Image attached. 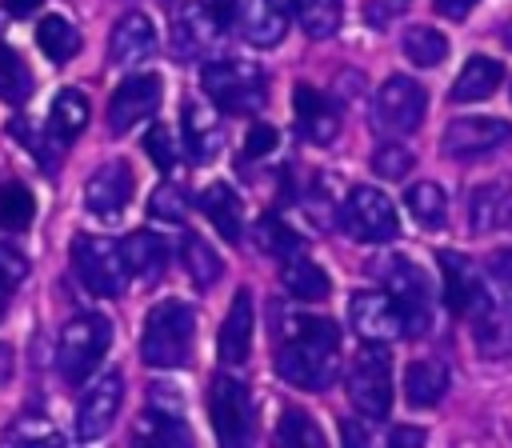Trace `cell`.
I'll return each mask as SVG.
<instances>
[{
    "label": "cell",
    "mask_w": 512,
    "mask_h": 448,
    "mask_svg": "<svg viewBox=\"0 0 512 448\" xmlns=\"http://www.w3.org/2000/svg\"><path fill=\"white\" fill-rule=\"evenodd\" d=\"M132 188H136L132 168H128L124 160H108V164H100V168L88 176V184H84V204H88V212H96V216H120V212L128 208V200H132Z\"/></svg>",
    "instance_id": "16"
},
{
    "label": "cell",
    "mask_w": 512,
    "mask_h": 448,
    "mask_svg": "<svg viewBox=\"0 0 512 448\" xmlns=\"http://www.w3.org/2000/svg\"><path fill=\"white\" fill-rule=\"evenodd\" d=\"M488 276H492V284L512 300V248H496V252L488 256Z\"/></svg>",
    "instance_id": "47"
},
{
    "label": "cell",
    "mask_w": 512,
    "mask_h": 448,
    "mask_svg": "<svg viewBox=\"0 0 512 448\" xmlns=\"http://www.w3.org/2000/svg\"><path fill=\"white\" fill-rule=\"evenodd\" d=\"M32 96V72L20 60L16 48L0 44V100L4 104H24Z\"/></svg>",
    "instance_id": "35"
},
{
    "label": "cell",
    "mask_w": 512,
    "mask_h": 448,
    "mask_svg": "<svg viewBox=\"0 0 512 448\" xmlns=\"http://www.w3.org/2000/svg\"><path fill=\"white\" fill-rule=\"evenodd\" d=\"M348 320L364 340H380V344H388V340L408 332L404 308L396 304L392 292H356L348 300Z\"/></svg>",
    "instance_id": "13"
},
{
    "label": "cell",
    "mask_w": 512,
    "mask_h": 448,
    "mask_svg": "<svg viewBox=\"0 0 512 448\" xmlns=\"http://www.w3.org/2000/svg\"><path fill=\"white\" fill-rule=\"evenodd\" d=\"M500 208H504V188H500V184H480V188L472 192V204H468V224H472V232L496 228Z\"/></svg>",
    "instance_id": "39"
},
{
    "label": "cell",
    "mask_w": 512,
    "mask_h": 448,
    "mask_svg": "<svg viewBox=\"0 0 512 448\" xmlns=\"http://www.w3.org/2000/svg\"><path fill=\"white\" fill-rule=\"evenodd\" d=\"M428 112V92L408 80V76H392L380 84L376 100H372V124L384 132V136H408L420 128Z\"/></svg>",
    "instance_id": "9"
},
{
    "label": "cell",
    "mask_w": 512,
    "mask_h": 448,
    "mask_svg": "<svg viewBox=\"0 0 512 448\" xmlns=\"http://www.w3.org/2000/svg\"><path fill=\"white\" fill-rule=\"evenodd\" d=\"M236 24L248 44L272 48L288 32V4L284 0H236Z\"/></svg>",
    "instance_id": "17"
},
{
    "label": "cell",
    "mask_w": 512,
    "mask_h": 448,
    "mask_svg": "<svg viewBox=\"0 0 512 448\" xmlns=\"http://www.w3.org/2000/svg\"><path fill=\"white\" fill-rule=\"evenodd\" d=\"M24 276H28L24 252L12 248V244H0V280H4L8 288H16V284H24Z\"/></svg>",
    "instance_id": "45"
},
{
    "label": "cell",
    "mask_w": 512,
    "mask_h": 448,
    "mask_svg": "<svg viewBox=\"0 0 512 448\" xmlns=\"http://www.w3.org/2000/svg\"><path fill=\"white\" fill-rule=\"evenodd\" d=\"M208 416L224 444H244L252 436V420H256L248 388L232 376H216L208 388Z\"/></svg>",
    "instance_id": "10"
},
{
    "label": "cell",
    "mask_w": 512,
    "mask_h": 448,
    "mask_svg": "<svg viewBox=\"0 0 512 448\" xmlns=\"http://www.w3.org/2000/svg\"><path fill=\"white\" fill-rule=\"evenodd\" d=\"M156 52V28L144 12H128L116 20L112 28V40H108V60L116 68H128V64H140Z\"/></svg>",
    "instance_id": "18"
},
{
    "label": "cell",
    "mask_w": 512,
    "mask_h": 448,
    "mask_svg": "<svg viewBox=\"0 0 512 448\" xmlns=\"http://www.w3.org/2000/svg\"><path fill=\"white\" fill-rule=\"evenodd\" d=\"M204 4V12L220 24V28H228L232 20H236V0H200Z\"/></svg>",
    "instance_id": "49"
},
{
    "label": "cell",
    "mask_w": 512,
    "mask_h": 448,
    "mask_svg": "<svg viewBox=\"0 0 512 448\" xmlns=\"http://www.w3.org/2000/svg\"><path fill=\"white\" fill-rule=\"evenodd\" d=\"M504 80V64L492 56H468V64L460 68V76L452 80L448 100L452 104H472V100H488Z\"/></svg>",
    "instance_id": "23"
},
{
    "label": "cell",
    "mask_w": 512,
    "mask_h": 448,
    "mask_svg": "<svg viewBox=\"0 0 512 448\" xmlns=\"http://www.w3.org/2000/svg\"><path fill=\"white\" fill-rule=\"evenodd\" d=\"M148 212L152 216H160V220H172V224H180L184 220V196L176 192V188H156L152 192V200H148Z\"/></svg>",
    "instance_id": "44"
},
{
    "label": "cell",
    "mask_w": 512,
    "mask_h": 448,
    "mask_svg": "<svg viewBox=\"0 0 512 448\" xmlns=\"http://www.w3.org/2000/svg\"><path fill=\"white\" fill-rule=\"evenodd\" d=\"M276 372L304 392H324L340 372V332L324 316H288Z\"/></svg>",
    "instance_id": "1"
},
{
    "label": "cell",
    "mask_w": 512,
    "mask_h": 448,
    "mask_svg": "<svg viewBox=\"0 0 512 448\" xmlns=\"http://www.w3.org/2000/svg\"><path fill=\"white\" fill-rule=\"evenodd\" d=\"M436 260H440V272H444V300H448V308L456 316H468V320L484 316L492 308V296H488V288L480 280V268L468 256L448 252V248L436 252Z\"/></svg>",
    "instance_id": "11"
},
{
    "label": "cell",
    "mask_w": 512,
    "mask_h": 448,
    "mask_svg": "<svg viewBox=\"0 0 512 448\" xmlns=\"http://www.w3.org/2000/svg\"><path fill=\"white\" fill-rule=\"evenodd\" d=\"M404 204H408V212L416 216V224H424V228H444V220H448V196H444V188L432 184V180L412 184V188L404 192Z\"/></svg>",
    "instance_id": "32"
},
{
    "label": "cell",
    "mask_w": 512,
    "mask_h": 448,
    "mask_svg": "<svg viewBox=\"0 0 512 448\" xmlns=\"http://www.w3.org/2000/svg\"><path fill=\"white\" fill-rule=\"evenodd\" d=\"M200 84L212 96V104L232 116H248L256 108H264V100H268V80L248 60H212V64H204Z\"/></svg>",
    "instance_id": "3"
},
{
    "label": "cell",
    "mask_w": 512,
    "mask_h": 448,
    "mask_svg": "<svg viewBox=\"0 0 512 448\" xmlns=\"http://www.w3.org/2000/svg\"><path fill=\"white\" fill-rule=\"evenodd\" d=\"M200 212L216 224V232L224 240H240V228H244V204L240 196L228 188V184H208L200 192Z\"/></svg>",
    "instance_id": "25"
},
{
    "label": "cell",
    "mask_w": 512,
    "mask_h": 448,
    "mask_svg": "<svg viewBox=\"0 0 512 448\" xmlns=\"http://www.w3.org/2000/svg\"><path fill=\"white\" fill-rule=\"evenodd\" d=\"M256 244H260L268 256H292V252L300 248V236H296L288 224H280L276 216H264V220L256 224Z\"/></svg>",
    "instance_id": "40"
},
{
    "label": "cell",
    "mask_w": 512,
    "mask_h": 448,
    "mask_svg": "<svg viewBox=\"0 0 512 448\" xmlns=\"http://www.w3.org/2000/svg\"><path fill=\"white\" fill-rule=\"evenodd\" d=\"M12 376V348L8 344H0V384Z\"/></svg>",
    "instance_id": "53"
},
{
    "label": "cell",
    "mask_w": 512,
    "mask_h": 448,
    "mask_svg": "<svg viewBox=\"0 0 512 448\" xmlns=\"http://www.w3.org/2000/svg\"><path fill=\"white\" fill-rule=\"evenodd\" d=\"M4 436H8V440H56V432H52V424H48L44 416H24V420H16Z\"/></svg>",
    "instance_id": "46"
},
{
    "label": "cell",
    "mask_w": 512,
    "mask_h": 448,
    "mask_svg": "<svg viewBox=\"0 0 512 448\" xmlns=\"http://www.w3.org/2000/svg\"><path fill=\"white\" fill-rule=\"evenodd\" d=\"M376 276H380L384 292H392L396 304L404 308L408 332H428V324H432V280H428V272L408 256H384V260H376Z\"/></svg>",
    "instance_id": "6"
},
{
    "label": "cell",
    "mask_w": 512,
    "mask_h": 448,
    "mask_svg": "<svg viewBox=\"0 0 512 448\" xmlns=\"http://www.w3.org/2000/svg\"><path fill=\"white\" fill-rule=\"evenodd\" d=\"M392 444H396V448L424 444V428H396V432H392Z\"/></svg>",
    "instance_id": "51"
},
{
    "label": "cell",
    "mask_w": 512,
    "mask_h": 448,
    "mask_svg": "<svg viewBox=\"0 0 512 448\" xmlns=\"http://www.w3.org/2000/svg\"><path fill=\"white\" fill-rule=\"evenodd\" d=\"M120 400H124V380L120 372H104L100 380H92L76 404V436L80 440H96L112 428L116 412H120Z\"/></svg>",
    "instance_id": "15"
},
{
    "label": "cell",
    "mask_w": 512,
    "mask_h": 448,
    "mask_svg": "<svg viewBox=\"0 0 512 448\" xmlns=\"http://www.w3.org/2000/svg\"><path fill=\"white\" fill-rule=\"evenodd\" d=\"M192 340H196V312L184 300H160L144 316L140 360L148 368H184L192 360Z\"/></svg>",
    "instance_id": "2"
},
{
    "label": "cell",
    "mask_w": 512,
    "mask_h": 448,
    "mask_svg": "<svg viewBox=\"0 0 512 448\" xmlns=\"http://www.w3.org/2000/svg\"><path fill=\"white\" fill-rule=\"evenodd\" d=\"M72 268L80 276V284L92 296H120L128 284V264L116 240L108 236H76L72 240Z\"/></svg>",
    "instance_id": "7"
},
{
    "label": "cell",
    "mask_w": 512,
    "mask_h": 448,
    "mask_svg": "<svg viewBox=\"0 0 512 448\" xmlns=\"http://www.w3.org/2000/svg\"><path fill=\"white\" fill-rule=\"evenodd\" d=\"M472 4H476V0H436V12L448 16V20H464V16L472 12Z\"/></svg>",
    "instance_id": "50"
},
{
    "label": "cell",
    "mask_w": 512,
    "mask_h": 448,
    "mask_svg": "<svg viewBox=\"0 0 512 448\" xmlns=\"http://www.w3.org/2000/svg\"><path fill=\"white\" fill-rule=\"evenodd\" d=\"M348 400L364 420H380L392 408V356L380 340H368L348 368Z\"/></svg>",
    "instance_id": "5"
},
{
    "label": "cell",
    "mask_w": 512,
    "mask_h": 448,
    "mask_svg": "<svg viewBox=\"0 0 512 448\" xmlns=\"http://www.w3.org/2000/svg\"><path fill=\"white\" fill-rule=\"evenodd\" d=\"M276 444H288V448H324V432H320V428L308 420V412L288 408V412L280 416Z\"/></svg>",
    "instance_id": "38"
},
{
    "label": "cell",
    "mask_w": 512,
    "mask_h": 448,
    "mask_svg": "<svg viewBox=\"0 0 512 448\" xmlns=\"http://www.w3.org/2000/svg\"><path fill=\"white\" fill-rule=\"evenodd\" d=\"M4 8H8L16 20H20V16H32V12L40 8V0H4Z\"/></svg>",
    "instance_id": "52"
},
{
    "label": "cell",
    "mask_w": 512,
    "mask_h": 448,
    "mask_svg": "<svg viewBox=\"0 0 512 448\" xmlns=\"http://www.w3.org/2000/svg\"><path fill=\"white\" fill-rule=\"evenodd\" d=\"M8 292H12V288L0 280V320H4V312H8Z\"/></svg>",
    "instance_id": "55"
},
{
    "label": "cell",
    "mask_w": 512,
    "mask_h": 448,
    "mask_svg": "<svg viewBox=\"0 0 512 448\" xmlns=\"http://www.w3.org/2000/svg\"><path fill=\"white\" fill-rule=\"evenodd\" d=\"M8 136H12V140H20L28 152H36V160H40V168H44V172L52 168V148L44 144V136L36 132V124H32V120H12V124H8Z\"/></svg>",
    "instance_id": "43"
},
{
    "label": "cell",
    "mask_w": 512,
    "mask_h": 448,
    "mask_svg": "<svg viewBox=\"0 0 512 448\" xmlns=\"http://www.w3.org/2000/svg\"><path fill=\"white\" fill-rule=\"evenodd\" d=\"M296 20L312 40H324L340 28V0H296Z\"/></svg>",
    "instance_id": "36"
},
{
    "label": "cell",
    "mask_w": 512,
    "mask_h": 448,
    "mask_svg": "<svg viewBox=\"0 0 512 448\" xmlns=\"http://www.w3.org/2000/svg\"><path fill=\"white\" fill-rule=\"evenodd\" d=\"M508 140H512L508 120H500V116H460L444 128L440 152L448 160H472V156H484V152H492Z\"/></svg>",
    "instance_id": "12"
},
{
    "label": "cell",
    "mask_w": 512,
    "mask_h": 448,
    "mask_svg": "<svg viewBox=\"0 0 512 448\" xmlns=\"http://www.w3.org/2000/svg\"><path fill=\"white\" fill-rule=\"evenodd\" d=\"M400 48H404V56H408L416 68H436V64L448 56L444 32H436V28H428V24H412V28L404 32Z\"/></svg>",
    "instance_id": "33"
},
{
    "label": "cell",
    "mask_w": 512,
    "mask_h": 448,
    "mask_svg": "<svg viewBox=\"0 0 512 448\" xmlns=\"http://www.w3.org/2000/svg\"><path fill=\"white\" fill-rule=\"evenodd\" d=\"M252 296L248 288H240L232 296V308L220 324V336H216V348H220V360L224 364H244L248 360V348H252Z\"/></svg>",
    "instance_id": "21"
},
{
    "label": "cell",
    "mask_w": 512,
    "mask_h": 448,
    "mask_svg": "<svg viewBox=\"0 0 512 448\" xmlns=\"http://www.w3.org/2000/svg\"><path fill=\"white\" fill-rule=\"evenodd\" d=\"M472 340L484 356L500 360V356H512V300L504 308H488L484 316H476V328H472Z\"/></svg>",
    "instance_id": "29"
},
{
    "label": "cell",
    "mask_w": 512,
    "mask_h": 448,
    "mask_svg": "<svg viewBox=\"0 0 512 448\" xmlns=\"http://www.w3.org/2000/svg\"><path fill=\"white\" fill-rule=\"evenodd\" d=\"M112 344V324L96 312H84V316H72L60 332V344H56V368L68 384H80L96 372V364L104 360Z\"/></svg>",
    "instance_id": "4"
},
{
    "label": "cell",
    "mask_w": 512,
    "mask_h": 448,
    "mask_svg": "<svg viewBox=\"0 0 512 448\" xmlns=\"http://www.w3.org/2000/svg\"><path fill=\"white\" fill-rule=\"evenodd\" d=\"M124 264H128V276H140V280H152L168 268V244L156 236V232H132L124 244Z\"/></svg>",
    "instance_id": "27"
},
{
    "label": "cell",
    "mask_w": 512,
    "mask_h": 448,
    "mask_svg": "<svg viewBox=\"0 0 512 448\" xmlns=\"http://www.w3.org/2000/svg\"><path fill=\"white\" fill-rule=\"evenodd\" d=\"M144 152H148V160H152L160 172H168V168L176 164V140H172V132H168L164 124H152V128L144 132Z\"/></svg>",
    "instance_id": "42"
},
{
    "label": "cell",
    "mask_w": 512,
    "mask_h": 448,
    "mask_svg": "<svg viewBox=\"0 0 512 448\" xmlns=\"http://www.w3.org/2000/svg\"><path fill=\"white\" fill-rule=\"evenodd\" d=\"M412 152L404 148V144H380L376 152H372V172L380 176V180H404L408 172H412Z\"/></svg>",
    "instance_id": "41"
},
{
    "label": "cell",
    "mask_w": 512,
    "mask_h": 448,
    "mask_svg": "<svg viewBox=\"0 0 512 448\" xmlns=\"http://www.w3.org/2000/svg\"><path fill=\"white\" fill-rule=\"evenodd\" d=\"M160 96H164V84L156 72H140V76H128L112 100H108V128L120 136L128 128H136L140 120H148L156 108H160Z\"/></svg>",
    "instance_id": "14"
},
{
    "label": "cell",
    "mask_w": 512,
    "mask_h": 448,
    "mask_svg": "<svg viewBox=\"0 0 512 448\" xmlns=\"http://www.w3.org/2000/svg\"><path fill=\"white\" fill-rule=\"evenodd\" d=\"M280 284H284L288 296H296V300H304V304H316V300H324V296L332 292L328 272H324L316 260L296 256V252L284 260V268H280Z\"/></svg>",
    "instance_id": "24"
},
{
    "label": "cell",
    "mask_w": 512,
    "mask_h": 448,
    "mask_svg": "<svg viewBox=\"0 0 512 448\" xmlns=\"http://www.w3.org/2000/svg\"><path fill=\"white\" fill-rule=\"evenodd\" d=\"M32 216H36V200H32V192H28L24 184L8 180V184L0 188V224L12 228V232H20V228L32 224Z\"/></svg>",
    "instance_id": "37"
},
{
    "label": "cell",
    "mask_w": 512,
    "mask_h": 448,
    "mask_svg": "<svg viewBox=\"0 0 512 448\" xmlns=\"http://www.w3.org/2000/svg\"><path fill=\"white\" fill-rule=\"evenodd\" d=\"M136 436L140 440H152V444H188V428L180 424V408H148L136 424Z\"/></svg>",
    "instance_id": "34"
},
{
    "label": "cell",
    "mask_w": 512,
    "mask_h": 448,
    "mask_svg": "<svg viewBox=\"0 0 512 448\" xmlns=\"http://www.w3.org/2000/svg\"><path fill=\"white\" fill-rule=\"evenodd\" d=\"M344 440H348V444H364V432H360V428L348 420V424H344Z\"/></svg>",
    "instance_id": "54"
},
{
    "label": "cell",
    "mask_w": 512,
    "mask_h": 448,
    "mask_svg": "<svg viewBox=\"0 0 512 448\" xmlns=\"http://www.w3.org/2000/svg\"><path fill=\"white\" fill-rule=\"evenodd\" d=\"M448 384H452L448 364H440V360H432V356L412 360V364L404 368V400H408L412 408H432V404H440L444 392H448Z\"/></svg>",
    "instance_id": "22"
},
{
    "label": "cell",
    "mask_w": 512,
    "mask_h": 448,
    "mask_svg": "<svg viewBox=\"0 0 512 448\" xmlns=\"http://www.w3.org/2000/svg\"><path fill=\"white\" fill-rule=\"evenodd\" d=\"M340 228L352 240L380 244V240H392L400 232V220H396V208H392V200L384 192L360 184L340 200Z\"/></svg>",
    "instance_id": "8"
},
{
    "label": "cell",
    "mask_w": 512,
    "mask_h": 448,
    "mask_svg": "<svg viewBox=\"0 0 512 448\" xmlns=\"http://www.w3.org/2000/svg\"><path fill=\"white\" fill-rule=\"evenodd\" d=\"M292 108H296V128L304 132V140H312V144H332L336 140L340 116H336L328 96H320L316 88L300 84L296 96H292Z\"/></svg>",
    "instance_id": "19"
},
{
    "label": "cell",
    "mask_w": 512,
    "mask_h": 448,
    "mask_svg": "<svg viewBox=\"0 0 512 448\" xmlns=\"http://www.w3.org/2000/svg\"><path fill=\"white\" fill-rule=\"evenodd\" d=\"M84 128H88V96L80 88H60L56 100H52V108H48V132L60 144H68Z\"/></svg>",
    "instance_id": "26"
},
{
    "label": "cell",
    "mask_w": 512,
    "mask_h": 448,
    "mask_svg": "<svg viewBox=\"0 0 512 448\" xmlns=\"http://www.w3.org/2000/svg\"><path fill=\"white\" fill-rule=\"evenodd\" d=\"M180 260H184L192 284H200V288H212V284L220 280V272H224V264H220V256L212 252V244H208L204 236H196V232H188V236L180 240Z\"/></svg>",
    "instance_id": "30"
},
{
    "label": "cell",
    "mask_w": 512,
    "mask_h": 448,
    "mask_svg": "<svg viewBox=\"0 0 512 448\" xmlns=\"http://www.w3.org/2000/svg\"><path fill=\"white\" fill-rule=\"evenodd\" d=\"M224 28L204 12L200 0H188L180 12H176V48L180 52H204Z\"/></svg>",
    "instance_id": "28"
},
{
    "label": "cell",
    "mask_w": 512,
    "mask_h": 448,
    "mask_svg": "<svg viewBox=\"0 0 512 448\" xmlns=\"http://www.w3.org/2000/svg\"><path fill=\"white\" fill-rule=\"evenodd\" d=\"M276 144H280V132L272 124H252L248 136H244V152L248 156H268Z\"/></svg>",
    "instance_id": "48"
},
{
    "label": "cell",
    "mask_w": 512,
    "mask_h": 448,
    "mask_svg": "<svg viewBox=\"0 0 512 448\" xmlns=\"http://www.w3.org/2000/svg\"><path fill=\"white\" fill-rule=\"evenodd\" d=\"M184 148L196 164H208L220 148H224V128L216 120V112L204 100H188L184 104Z\"/></svg>",
    "instance_id": "20"
},
{
    "label": "cell",
    "mask_w": 512,
    "mask_h": 448,
    "mask_svg": "<svg viewBox=\"0 0 512 448\" xmlns=\"http://www.w3.org/2000/svg\"><path fill=\"white\" fill-rule=\"evenodd\" d=\"M36 44H40V52H44L48 60L64 64V60H72V56L80 52V32H76L64 16H44V20L36 24Z\"/></svg>",
    "instance_id": "31"
}]
</instances>
